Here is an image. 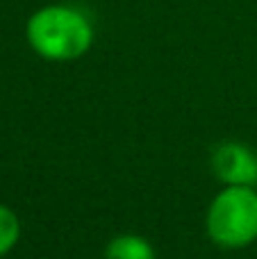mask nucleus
Segmentation results:
<instances>
[{"instance_id":"1","label":"nucleus","mask_w":257,"mask_h":259,"mask_svg":"<svg viewBox=\"0 0 257 259\" xmlns=\"http://www.w3.org/2000/svg\"><path fill=\"white\" fill-rule=\"evenodd\" d=\"M94 23L75 5L57 3L39 7L25 23V39L48 62H73L94 46Z\"/></svg>"},{"instance_id":"2","label":"nucleus","mask_w":257,"mask_h":259,"mask_svg":"<svg viewBox=\"0 0 257 259\" xmlns=\"http://www.w3.org/2000/svg\"><path fill=\"white\" fill-rule=\"evenodd\" d=\"M207 234L219 248L239 250L257 241V189L226 184L207 209Z\"/></svg>"},{"instance_id":"3","label":"nucleus","mask_w":257,"mask_h":259,"mask_svg":"<svg viewBox=\"0 0 257 259\" xmlns=\"http://www.w3.org/2000/svg\"><path fill=\"white\" fill-rule=\"evenodd\" d=\"M212 170L223 184L257 187V152L237 141H226L214 148Z\"/></svg>"},{"instance_id":"4","label":"nucleus","mask_w":257,"mask_h":259,"mask_svg":"<svg viewBox=\"0 0 257 259\" xmlns=\"http://www.w3.org/2000/svg\"><path fill=\"white\" fill-rule=\"evenodd\" d=\"M105 259H157L155 248L148 239L139 234H121L114 237L105 248Z\"/></svg>"},{"instance_id":"5","label":"nucleus","mask_w":257,"mask_h":259,"mask_svg":"<svg viewBox=\"0 0 257 259\" xmlns=\"http://www.w3.org/2000/svg\"><path fill=\"white\" fill-rule=\"evenodd\" d=\"M21 239V221L16 211L7 205H0V257L14 250Z\"/></svg>"}]
</instances>
